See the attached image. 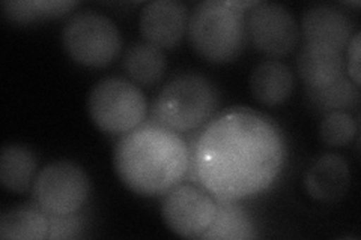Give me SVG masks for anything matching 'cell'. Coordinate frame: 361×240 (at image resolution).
<instances>
[{
  "instance_id": "11",
  "label": "cell",
  "mask_w": 361,
  "mask_h": 240,
  "mask_svg": "<svg viewBox=\"0 0 361 240\" xmlns=\"http://www.w3.org/2000/svg\"><path fill=\"white\" fill-rule=\"evenodd\" d=\"M301 30L306 44L324 45L342 53L354 35V25L342 9L316 5L304 13Z\"/></svg>"
},
{
  "instance_id": "13",
  "label": "cell",
  "mask_w": 361,
  "mask_h": 240,
  "mask_svg": "<svg viewBox=\"0 0 361 240\" xmlns=\"http://www.w3.org/2000/svg\"><path fill=\"white\" fill-rule=\"evenodd\" d=\"M345 61L341 51L324 45L304 44L297 57V71L309 89L325 87L343 75Z\"/></svg>"
},
{
  "instance_id": "22",
  "label": "cell",
  "mask_w": 361,
  "mask_h": 240,
  "mask_svg": "<svg viewBox=\"0 0 361 240\" xmlns=\"http://www.w3.org/2000/svg\"><path fill=\"white\" fill-rule=\"evenodd\" d=\"M49 237L47 239H75L83 232V218L71 213L65 216H49Z\"/></svg>"
},
{
  "instance_id": "8",
  "label": "cell",
  "mask_w": 361,
  "mask_h": 240,
  "mask_svg": "<svg viewBox=\"0 0 361 240\" xmlns=\"http://www.w3.org/2000/svg\"><path fill=\"white\" fill-rule=\"evenodd\" d=\"M217 215V200L197 185H176L166 194L161 216L167 228L187 239L202 237Z\"/></svg>"
},
{
  "instance_id": "2",
  "label": "cell",
  "mask_w": 361,
  "mask_h": 240,
  "mask_svg": "<svg viewBox=\"0 0 361 240\" xmlns=\"http://www.w3.org/2000/svg\"><path fill=\"white\" fill-rule=\"evenodd\" d=\"M113 165L122 184L134 194L163 196L187 176L190 147L178 132L155 122L142 123L118 141Z\"/></svg>"
},
{
  "instance_id": "20",
  "label": "cell",
  "mask_w": 361,
  "mask_h": 240,
  "mask_svg": "<svg viewBox=\"0 0 361 240\" xmlns=\"http://www.w3.org/2000/svg\"><path fill=\"white\" fill-rule=\"evenodd\" d=\"M77 2H41V0H33V2H4V14L9 21L14 23H32L41 20H50L66 14L68 11L73 9Z\"/></svg>"
},
{
  "instance_id": "1",
  "label": "cell",
  "mask_w": 361,
  "mask_h": 240,
  "mask_svg": "<svg viewBox=\"0 0 361 240\" xmlns=\"http://www.w3.org/2000/svg\"><path fill=\"white\" fill-rule=\"evenodd\" d=\"M285 155L283 135L273 122L250 110H232L203 131L191 165L217 201H236L273 184Z\"/></svg>"
},
{
  "instance_id": "21",
  "label": "cell",
  "mask_w": 361,
  "mask_h": 240,
  "mask_svg": "<svg viewBox=\"0 0 361 240\" xmlns=\"http://www.w3.org/2000/svg\"><path fill=\"white\" fill-rule=\"evenodd\" d=\"M321 140L333 147L349 144L357 135V120L348 111L326 113L319 125Z\"/></svg>"
},
{
  "instance_id": "3",
  "label": "cell",
  "mask_w": 361,
  "mask_h": 240,
  "mask_svg": "<svg viewBox=\"0 0 361 240\" xmlns=\"http://www.w3.org/2000/svg\"><path fill=\"white\" fill-rule=\"evenodd\" d=\"M188 37L202 59L211 63L231 62L247 42L244 9L232 2H202L188 18Z\"/></svg>"
},
{
  "instance_id": "17",
  "label": "cell",
  "mask_w": 361,
  "mask_h": 240,
  "mask_svg": "<svg viewBox=\"0 0 361 240\" xmlns=\"http://www.w3.org/2000/svg\"><path fill=\"white\" fill-rule=\"evenodd\" d=\"M49 216L41 209L20 206L6 210L0 218V237L42 240L49 237Z\"/></svg>"
},
{
  "instance_id": "14",
  "label": "cell",
  "mask_w": 361,
  "mask_h": 240,
  "mask_svg": "<svg viewBox=\"0 0 361 240\" xmlns=\"http://www.w3.org/2000/svg\"><path fill=\"white\" fill-rule=\"evenodd\" d=\"M252 95L262 106H280L293 90V74L289 66L279 61H264L250 75Z\"/></svg>"
},
{
  "instance_id": "15",
  "label": "cell",
  "mask_w": 361,
  "mask_h": 240,
  "mask_svg": "<svg viewBox=\"0 0 361 240\" xmlns=\"http://www.w3.org/2000/svg\"><path fill=\"white\" fill-rule=\"evenodd\" d=\"M122 66L133 83L149 87L161 80L166 70V56L160 47L148 41L134 42L123 54Z\"/></svg>"
},
{
  "instance_id": "18",
  "label": "cell",
  "mask_w": 361,
  "mask_h": 240,
  "mask_svg": "<svg viewBox=\"0 0 361 240\" xmlns=\"http://www.w3.org/2000/svg\"><path fill=\"white\" fill-rule=\"evenodd\" d=\"M256 237L255 225L247 212L235 201H217V215L203 240H243Z\"/></svg>"
},
{
  "instance_id": "5",
  "label": "cell",
  "mask_w": 361,
  "mask_h": 240,
  "mask_svg": "<svg viewBox=\"0 0 361 240\" xmlns=\"http://www.w3.org/2000/svg\"><path fill=\"white\" fill-rule=\"evenodd\" d=\"M89 116L97 128L111 135H126L145 122L148 104L142 90L130 80H99L87 98Z\"/></svg>"
},
{
  "instance_id": "12",
  "label": "cell",
  "mask_w": 361,
  "mask_h": 240,
  "mask_svg": "<svg viewBox=\"0 0 361 240\" xmlns=\"http://www.w3.org/2000/svg\"><path fill=\"white\" fill-rule=\"evenodd\" d=\"M306 189L318 201L331 203L342 198L351 185V173L342 156L326 153L319 156L306 173Z\"/></svg>"
},
{
  "instance_id": "4",
  "label": "cell",
  "mask_w": 361,
  "mask_h": 240,
  "mask_svg": "<svg viewBox=\"0 0 361 240\" xmlns=\"http://www.w3.org/2000/svg\"><path fill=\"white\" fill-rule=\"evenodd\" d=\"M219 107L217 89L195 72L172 78L152 104L155 123L173 132H190L205 125Z\"/></svg>"
},
{
  "instance_id": "16",
  "label": "cell",
  "mask_w": 361,
  "mask_h": 240,
  "mask_svg": "<svg viewBox=\"0 0 361 240\" xmlns=\"http://www.w3.org/2000/svg\"><path fill=\"white\" fill-rule=\"evenodd\" d=\"M37 167V158L27 147L20 144L5 146L0 155V182L9 191L26 192L35 182Z\"/></svg>"
},
{
  "instance_id": "6",
  "label": "cell",
  "mask_w": 361,
  "mask_h": 240,
  "mask_svg": "<svg viewBox=\"0 0 361 240\" xmlns=\"http://www.w3.org/2000/svg\"><path fill=\"white\" fill-rule=\"evenodd\" d=\"M62 45L75 63L103 68L118 57L122 38L111 18L97 11H82L65 23Z\"/></svg>"
},
{
  "instance_id": "9",
  "label": "cell",
  "mask_w": 361,
  "mask_h": 240,
  "mask_svg": "<svg viewBox=\"0 0 361 240\" xmlns=\"http://www.w3.org/2000/svg\"><path fill=\"white\" fill-rule=\"evenodd\" d=\"M245 23L248 37L261 53L283 57L295 49L300 37L298 23L283 5L257 2Z\"/></svg>"
},
{
  "instance_id": "19",
  "label": "cell",
  "mask_w": 361,
  "mask_h": 240,
  "mask_svg": "<svg viewBox=\"0 0 361 240\" xmlns=\"http://www.w3.org/2000/svg\"><path fill=\"white\" fill-rule=\"evenodd\" d=\"M306 96L314 111L326 114L331 111H346L348 108H354L358 104L360 92L358 86L351 78L341 75L334 83L325 87H307Z\"/></svg>"
},
{
  "instance_id": "23",
  "label": "cell",
  "mask_w": 361,
  "mask_h": 240,
  "mask_svg": "<svg viewBox=\"0 0 361 240\" xmlns=\"http://www.w3.org/2000/svg\"><path fill=\"white\" fill-rule=\"evenodd\" d=\"M360 32H355L346 45V70L349 78L360 87Z\"/></svg>"
},
{
  "instance_id": "10",
  "label": "cell",
  "mask_w": 361,
  "mask_h": 240,
  "mask_svg": "<svg viewBox=\"0 0 361 240\" xmlns=\"http://www.w3.org/2000/svg\"><path fill=\"white\" fill-rule=\"evenodd\" d=\"M188 9L176 0H152L139 17L143 38L160 49H172L188 29Z\"/></svg>"
},
{
  "instance_id": "7",
  "label": "cell",
  "mask_w": 361,
  "mask_h": 240,
  "mask_svg": "<svg viewBox=\"0 0 361 240\" xmlns=\"http://www.w3.org/2000/svg\"><path fill=\"white\" fill-rule=\"evenodd\" d=\"M90 184L86 171L71 161L45 165L32 187L33 203L47 216L77 213L87 201Z\"/></svg>"
}]
</instances>
